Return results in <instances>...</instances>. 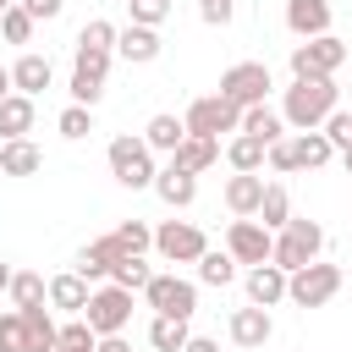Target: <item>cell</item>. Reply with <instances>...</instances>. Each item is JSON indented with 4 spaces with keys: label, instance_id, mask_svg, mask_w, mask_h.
Wrapping results in <instances>:
<instances>
[{
    "label": "cell",
    "instance_id": "1",
    "mask_svg": "<svg viewBox=\"0 0 352 352\" xmlns=\"http://www.w3.org/2000/svg\"><path fill=\"white\" fill-rule=\"evenodd\" d=\"M341 104V88H336V77H319V82H292L286 88V99H280V121L292 126V132H319L324 126V116Z\"/></svg>",
    "mask_w": 352,
    "mask_h": 352
},
{
    "label": "cell",
    "instance_id": "2",
    "mask_svg": "<svg viewBox=\"0 0 352 352\" xmlns=\"http://www.w3.org/2000/svg\"><path fill=\"white\" fill-rule=\"evenodd\" d=\"M324 253V226L319 220H302V214H292L280 231H275V248H270V264L275 270H302V264H314Z\"/></svg>",
    "mask_w": 352,
    "mask_h": 352
},
{
    "label": "cell",
    "instance_id": "3",
    "mask_svg": "<svg viewBox=\"0 0 352 352\" xmlns=\"http://www.w3.org/2000/svg\"><path fill=\"white\" fill-rule=\"evenodd\" d=\"M341 66H346V44L336 33L292 44V82H319V77H336Z\"/></svg>",
    "mask_w": 352,
    "mask_h": 352
},
{
    "label": "cell",
    "instance_id": "4",
    "mask_svg": "<svg viewBox=\"0 0 352 352\" xmlns=\"http://www.w3.org/2000/svg\"><path fill=\"white\" fill-rule=\"evenodd\" d=\"M104 160H110V176L121 182V187H154V154H148V143L143 138H132V132H121V138H110V148H104Z\"/></svg>",
    "mask_w": 352,
    "mask_h": 352
},
{
    "label": "cell",
    "instance_id": "5",
    "mask_svg": "<svg viewBox=\"0 0 352 352\" xmlns=\"http://www.w3.org/2000/svg\"><path fill=\"white\" fill-rule=\"evenodd\" d=\"M143 302H148L154 314H165V319H192V314H198V280H187V275H176V270L148 275Z\"/></svg>",
    "mask_w": 352,
    "mask_h": 352
},
{
    "label": "cell",
    "instance_id": "6",
    "mask_svg": "<svg viewBox=\"0 0 352 352\" xmlns=\"http://www.w3.org/2000/svg\"><path fill=\"white\" fill-rule=\"evenodd\" d=\"M336 292H341V264L314 258V264H302V270L286 275V297H292L297 308H324Z\"/></svg>",
    "mask_w": 352,
    "mask_h": 352
},
{
    "label": "cell",
    "instance_id": "7",
    "mask_svg": "<svg viewBox=\"0 0 352 352\" xmlns=\"http://www.w3.org/2000/svg\"><path fill=\"white\" fill-rule=\"evenodd\" d=\"M270 88H275V77H270V66H264V60H236V66H226V72H220V99H231L236 110L264 104V99H270Z\"/></svg>",
    "mask_w": 352,
    "mask_h": 352
},
{
    "label": "cell",
    "instance_id": "8",
    "mask_svg": "<svg viewBox=\"0 0 352 352\" xmlns=\"http://www.w3.org/2000/svg\"><path fill=\"white\" fill-rule=\"evenodd\" d=\"M182 126H187L192 138H214V143H220V132H231V138L242 132V110H236L231 99H220V94H204V99L187 104Z\"/></svg>",
    "mask_w": 352,
    "mask_h": 352
},
{
    "label": "cell",
    "instance_id": "9",
    "mask_svg": "<svg viewBox=\"0 0 352 352\" xmlns=\"http://www.w3.org/2000/svg\"><path fill=\"white\" fill-rule=\"evenodd\" d=\"M82 319H88V330L94 336H121L126 324H132V292H121V286H94L88 292V308H82Z\"/></svg>",
    "mask_w": 352,
    "mask_h": 352
},
{
    "label": "cell",
    "instance_id": "10",
    "mask_svg": "<svg viewBox=\"0 0 352 352\" xmlns=\"http://www.w3.org/2000/svg\"><path fill=\"white\" fill-rule=\"evenodd\" d=\"M204 248H209V236H204L192 220H165V226H154V253H160L165 264H198Z\"/></svg>",
    "mask_w": 352,
    "mask_h": 352
},
{
    "label": "cell",
    "instance_id": "11",
    "mask_svg": "<svg viewBox=\"0 0 352 352\" xmlns=\"http://www.w3.org/2000/svg\"><path fill=\"white\" fill-rule=\"evenodd\" d=\"M270 248H275V231H264L258 220H231L226 226V253L236 258V264H270Z\"/></svg>",
    "mask_w": 352,
    "mask_h": 352
},
{
    "label": "cell",
    "instance_id": "12",
    "mask_svg": "<svg viewBox=\"0 0 352 352\" xmlns=\"http://www.w3.org/2000/svg\"><path fill=\"white\" fill-rule=\"evenodd\" d=\"M226 336H231V346H242V352H258L270 336H275V319H270V308H231V319H226Z\"/></svg>",
    "mask_w": 352,
    "mask_h": 352
},
{
    "label": "cell",
    "instance_id": "13",
    "mask_svg": "<svg viewBox=\"0 0 352 352\" xmlns=\"http://www.w3.org/2000/svg\"><path fill=\"white\" fill-rule=\"evenodd\" d=\"M160 50H165L160 28H138V22L116 28V55H121L126 66H148V60H160Z\"/></svg>",
    "mask_w": 352,
    "mask_h": 352
},
{
    "label": "cell",
    "instance_id": "14",
    "mask_svg": "<svg viewBox=\"0 0 352 352\" xmlns=\"http://www.w3.org/2000/svg\"><path fill=\"white\" fill-rule=\"evenodd\" d=\"M116 258H126L121 248H116V236L104 231V236H94L82 253H77V275L88 280V286H104L110 280V270H116Z\"/></svg>",
    "mask_w": 352,
    "mask_h": 352
},
{
    "label": "cell",
    "instance_id": "15",
    "mask_svg": "<svg viewBox=\"0 0 352 352\" xmlns=\"http://www.w3.org/2000/svg\"><path fill=\"white\" fill-rule=\"evenodd\" d=\"M88 280L77 275V270H66V275H55L50 286H44V302L55 308V314H66V319H82V308H88Z\"/></svg>",
    "mask_w": 352,
    "mask_h": 352
},
{
    "label": "cell",
    "instance_id": "16",
    "mask_svg": "<svg viewBox=\"0 0 352 352\" xmlns=\"http://www.w3.org/2000/svg\"><path fill=\"white\" fill-rule=\"evenodd\" d=\"M55 82V66H50V55H16V66H11V94H28V99H38L44 88Z\"/></svg>",
    "mask_w": 352,
    "mask_h": 352
},
{
    "label": "cell",
    "instance_id": "17",
    "mask_svg": "<svg viewBox=\"0 0 352 352\" xmlns=\"http://www.w3.org/2000/svg\"><path fill=\"white\" fill-rule=\"evenodd\" d=\"M154 192H160V204H170V209H187V204L198 198V176L165 160V165L154 170Z\"/></svg>",
    "mask_w": 352,
    "mask_h": 352
},
{
    "label": "cell",
    "instance_id": "18",
    "mask_svg": "<svg viewBox=\"0 0 352 352\" xmlns=\"http://www.w3.org/2000/svg\"><path fill=\"white\" fill-rule=\"evenodd\" d=\"M242 286H248V302H253V308L286 302V270H275V264H253V270L242 275Z\"/></svg>",
    "mask_w": 352,
    "mask_h": 352
},
{
    "label": "cell",
    "instance_id": "19",
    "mask_svg": "<svg viewBox=\"0 0 352 352\" xmlns=\"http://www.w3.org/2000/svg\"><path fill=\"white\" fill-rule=\"evenodd\" d=\"M286 28L297 38H324L330 33V0H286Z\"/></svg>",
    "mask_w": 352,
    "mask_h": 352
},
{
    "label": "cell",
    "instance_id": "20",
    "mask_svg": "<svg viewBox=\"0 0 352 352\" xmlns=\"http://www.w3.org/2000/svg\"><path fill=\"white\" fill-rule=\"evenodd\" d=\"M143 143H148V154H176L182 148V138H187V126H182V116H170V110H160V116H148V126L138 132Z\"/></svg>",
    "mask_w": 352,
    "mask_h": 352
},
{
    "label": "cell",
    "instance_id": "21",
    "mask_svg": "<svg viewBox=\"0 0 352 352\" xmlns=\"http://www.w3.org/2000/svg\"><path fill=\"white\" fill-rule=\"evenodd\" d=\"M38 170H44V154H38L33 138H11V143H0V176H38Z\"/></svg>",
    "mask_w": 352,
    "mask_h": 352
},
{
    "label": "cell",
    "instance_id": "22",
    "mask_svg": "<svg viewBox=\"0 0 352 352\" xmlns=\"http://www.w3.org/2000/svg\"><path fill=\"white\" fill-rule=\"evenodd\" d=\"M33 116H38V104H33L28 94H6V99H0V143L28 138V132H33Z\"/></svg>",
    "mask_w": 352,
    "mask_h": 352
},
{
    "label": "cell",
    "instance_id": "23",
    "mask_svg": "<svg viewBox=\"0 0 352 352\" xmlns=\"http://www.w3.org/2000/svg\"><path fill=\"white\" fill-rule=\"evenodd\" d=\"M258 198H264V176H242V170H236V176L226 182V209H231L236 220H253V214H258Z\"/></svg>",
    "mask_w": 352,
    "mask_h": 352
},
{
    "label": "cell",
    "instance_id": "24",
    "mask_svg": "<svg viewBox=\"0 0 352 352\" xmlns=\"http://www.w3.org/2000/svg\"><path fill=\"white\" fill-rule=\"evenodd\" d=\"M242 132L270 148V143L286 138V121H280V110H270V104H248V110H242Z\"/></svg>",
    "mask_w": 352,
    "mask_h": 352
},
{
    "label": "cell",
    "instance_id": "25",
    "mask_svg": "<svg viewBox=\"0 0 352 352\" xmlns=\"http://www.w3.org/2000/svg\"><path fill=\"white\" fill-rule=\"evenodd\" d=\"M214 160H220V143H214V138H192V132H187L182 148L170 154V165H182V170H192V176H204Z\"/></svg>",
    "mask_w": 352,
    "mask_h": 352
},
{
    "label": "cell",
    "instance_id": "26",
    "mask_svg": "<svg viewBox=\"0 0 352 352\" xmlns=\"http://www.w3.org/2000/svg\"><path fill=\"white\" fill-rule=\"evenodd\" d=\"M286 143H292L297 170H319V165H330V160H336V148H330V138H324V132H297V138H286Z\"/></svg>",
    "mask_w": 352,
    "mask_h": 352
},
{
    "label": "cell",
    "instance_id": "27",
    "mask_svg": "<svg viewBox=\"0 0 352 352\" xmlns=\"http://www.w3.org/2000/svg\"><path fill=\"white\" fill-rule=\"evenodd\" d=\"M22 314V330H28V352H55V314L38 302V308H16Z\"/></svg>",
    "mask_w": 352,
    "mask_h": 352
},
{
    "label": "cell",
    "instance_id": "28",
    "mask_svg": "<svg viewBox=\"0 0 352 352\" xmlns=\"http://www.w3.org/2000/svg\"><path fill=\"white\" fill-rule=\"evenodd\" d=\"M264 154H270V148H264L258 138H248V132H236V138L226 143V160H231V170H242V176H258V170H264Z\"/></svg>",
    "mask_w": 352,
    "mask_h": 352
},
{
    "label": "cell",
    "instance_id": "29",
    "mask_svg": "<svg viewBox=\"0 0 352 352\" xmlns=\"http://www.w3.org/2000/svg\"><path fill=\"white\" fill-rule=\"evenodd\" d=\"M292 220V192L280 182H264V198H258V226L264 231H280Z\"/></svg>",
    "mask_w": 352,
    "mask_h": 352
},
{
    "label": "cell",
    "instance_id": "30",
    "mask_svg": "<svg viewBox=\"0 0 352 352\" xmlns=\"http://www.w3.org/2000/svg\"><path fill=\"white\" fill-rule=\"evenodd\" d=\"M236 280V258L226 253V248H204V258H198V286H231Z\"/></svg>",
    "mask_w": 352,
    "mask_h": 352
},
{
    "label": "cell",
    "instance_id": "31",
    "mask_svg": "<svg viewBox=\"0 0 352 352\" xmlns=\"http://www.w3.org/2000/svg\"><path fill=\"white\" fill-rule=\"evenodd\" d=\"M187 336H192V330H187V319H165V314H154V319H148V346H154V352H182V346H187Z\"/></svg>",
    "mask_w": 352,
    "mask_h": 352
},
{
    "label": "cell",
    "instance_id": "32",
    "mask_svg": "<svg viewBox=\"0 0 352 352\" xmlns=\"http://www.w3.org/2000/svg\"><path fill=\"white\" fill-rule=\"evenodd\" d=\"M110 50H72V82H99L104 88V72H110Z\"/></svg>",
    "mask_w": 352,
    "mask_h": 352
},
{
    "label": "cell",
    "instance_id": "33",
    "mask_svg": "<svg viewBox=\"0 0 352 352\" xmlns=\"http://www.w3.org/2000/svg\"><path fill=\"white\" fill-rule=\"evenodd\" d=\"M44 275H33V270H16L11 275V286H6V297H11V308H38L44 302Z\"/></svg>",
    "mask_w": 352,
    "mask_h": 352
},
{
    "label": "cell",
    "instance_id": "34",
    "mask_svg": "<svg viewBox=\"0 0 352 352\" xmlns=\"http://www.w3.org/2000/svg\"><path fill=\"white\" fill-rule=\"evenodd\" d=\"M55 132H60L66 143H82V138L94 132V110H88V104H66V110L55 116Z\"/></svg>",
    "mask_w": 352,
    "mask_h": 352
},
{
    "label": "cell",
    "instance_id": "35",
    "mask_svg": "<svg viewBox=\"0 0 352 352\" xmlns=\"http://www.w3.org/2000/svg\"><path fill=\"white\" fill-rule=\"evenodd\" d=\"M148 264L138 258V253H126V258H116V270H110V286H121V292H143L148 286Z\"/></svg>",
    "mask_w": 352,
    "mask_h": 352
},
{
    "label": "cell",
    "instance_id": "36",
    "mask_svg": "<svg viewBox=\"0 0 352 352\" xmlns=\"http://www.w3.org/2000/svg\"><path fill=\"white\" fill-rule=\"evenodd\" d=\"M77 50H110V55H116V22L88 16V22L77 28Z\"/></svg>",
    "mask_w": 352,
    "mask_h": 352
},
{
    "label": "cell",
    "instance_id": "37",
    "mask_svg": "<svg viewBox=\"0 0 352 352\" xmlns=\"http://www.w3.org/2000/svg\"><path fill=\"white\" fill-rule=\"evenodd\" d=\"M110 236H116V248H121V253H138V258H143V253L154 248V231H148L143 220H121V226H116Z\"/></svg>",
    "mask_w": 352,
    "mask_h": 352
},
{
    "label": "cell",
    "instance_id": "38",
    "mask_svg": "<svg viewBox=\"0 0 352 352\" xmlns=\"http://www.w3.org/2000/svg\"><path fill=\"white\" fill-rule=\"evenodd\" d=\"M94 330H88V319H66L60 330H55V352H94Z\"/></svg>",
    "mask_w": 352,
    "mask_h": 352
},
{
    "label": "cell",
    "instance_id": "39",
    "mask_svg": "<svg viewBox=\"0 0 352 352\" xmlns=\"http://www.w3.org/2000/svg\"><path fill=\"white\" fill-rule=\"evenodd\" d=\"M319 132L330 138V148H336V154H346V148H352V104H336V110L324 116V126H319Z\"/></svg>",
    "mask_w": 352,
    "mask_h": 352
},
{
    "label": "cell",
    "instance_id": "40",
    "mask_svg": "<svg viewBox=\"0 0 352 352\" xmlns=\"http://www.w3.org/2000/svg\"><path fill=\"white\" fill-rule=\"evenodd\" d=\"M33 28H38V22H33L22 6H11V11L0 16V33H6V44H28V38H33Z\"/></svg>",
    "mask_w": 352,
    "mask_h": 352
},
{
    "label": "cell",
    "instance_id": "41",
    "mask_svg": "<svg viewBox=\"0 0 352 352\" xmlns=\"http://www.w3.org/2000/svg\"><path fill=\"white\" fill-rule=\"evenodd\" d=\"M0 352H28V330H22V314L16 308L0 314Z\"/></svg>",
    "mask_w": 352,
    "mask_h": 352
},
{
    "label": "cell",
    "instance_id": "42",
    "mask_svg": "<svg viewBox=\"0 0 352 352\" xmlns=\"http://www.w3.org/2000/svg\"><path fill=\"white\" fill-rule=\"evenodd\" d=\"M126 11H132L138 28H160L170 16V0H126Z\"/></svg>",
    "mask_w": 352,
    "mask_h": 352
},
{
    "label": "cell",
    "instance_id": "43",
    "mask_svg": "<svg viewBox=\"0 0 352 352\" xmlns=\"http://www.w3.org/2000/svg\"><path fill=\"white\" fill-rule=\"evenodd\" d=\"M198 16H204L209 28H231V16H236V0H198Z\"/></svg>",
    "mask_w": 352,
    "mask_h": 352
},
{
    "label": "cell",
    "instance_id": "44",
    "mask_svg": "<svg viewBox=\"0 0 352 352\" xmlns=\"http://www.w3.org/2000/svg\"><path fill=\"white\" fill-rule=\"evenodd\" d=\"M264 165H270V170H280V176H292V170H297V160H292V143H286V138H280V143H270Z\"/></svg>",
    "mask_w": 352,
    "mask_h": 352
},
{
    "label": "cell",
    "instance_id": "45",
    "mask_svg": "<svg viewBox=\"0 0 352 352\" xmlns=\"http://www.w3.org/2000/svg\"><path fill=\"white\" fill-rule=\"evenodd\" d=\"M16 6H22L33 22H55V16L66 11V0H16Z\"/></svg>",
    "mask_w": 352,
    "mask_h": 352
},
{
    "label": "cell",
    "instance_id": "46",
    "mask_svg": "<svg viewBox=\"0 0 352 352\" xmlns=\"http://www.w3.org/2000/svg\"><path fill=\"white\" fill-rule=\"evenodd\" d=\"M94 352H132V341H126V336H99Z\"/></svg>",
    "mask_w": 352,
    "mask_h": 352
},
{
    "label": "cell",
    "instance_id": "47",
    "mask_svg": "<svg viewBox=\"0 0 352 352\" xmlns=\"http://www.w3.org/2000/svg\"><path fill=\"white\" fill-rule=\"evenodd\" d=\"M182 352H220V341H214V336H187Z\"/></svg>",
    "mask_w": 352,
    "mask_h": 352
},
{
    "label": "cell",
    "instance_id": "48",
    "mask_svg": "<svg viewBox=\"0 0 352 352\" xmlns=\"http://www.w3.org/2000/svg\"><path fill=\"white\" fill-rule=\"evenodd\" d=\"M11 275H16V270H11L6 258H0V297H6V286H11Z\"/></svg>",
    "mask_w": 352,
    "mask_h": 352
},
{
    "label": "cell",
    "instance_id": "49",
    "mask_svg": "<svg viewBox=\"0 0 352 352\" xmlns=\"http://www.w3.org/2000/svg\"><path fill=\"white\" fill-rule=\"evenodd\" d=\"M11 94V66H0V99Z\"/></svg>",
    "mask_w": 352,
    "mask_h": 352
},
{
    "label": "cell",
    "instance_id": "50",
    "mask_svg": "<svg viewBox=\"0 0 352 352\" xmlns=\"http://www.w3.org/2000/svg\"><path fill=\"white\" fill-rule=\"evenodd\" d=\"M341 165H346V176H352V148H346V154H341Z\"/></svg>",
    "mask_w": 352,
    "mask_h": 352
},
{
    "label": "cell",
    "instance_id": "51",
    "mask_svg": "<svg viewBox=\"0 0 352 352\" xmlns=\"http://www.w3.org/2000/svg\"><path fill=\"white\" fill-rule=\"evenodd\" d=\"M11 6H16V0H0V16H6V11H11Z\"/></svg>",
    "mask_w": 352,
    "mask_h": 352
}]
</instances>
